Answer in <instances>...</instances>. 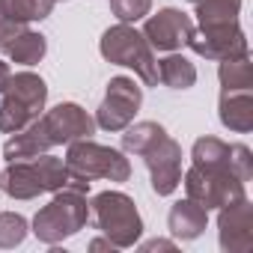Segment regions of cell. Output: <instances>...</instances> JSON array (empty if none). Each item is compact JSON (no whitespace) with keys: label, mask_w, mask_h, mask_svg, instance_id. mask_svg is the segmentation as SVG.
<instances>
[{"label":"cell","mask_w":253,"mask_h":253,"mask_svg":"<svg viewBox=\"0 0 253 253\" xmlns=\"http://www.w3.org/2000/svg\"><path fill=\"white\" fill-rule=\"evenodd\" d=\"M89 191V182L72 176L69 185L63 188V194H57L33 220V232L39 241L45 244H57L69 235H75L78 229H84V223L89 220V206L84 200V194Z\"/></svg>","instance_id":"6da1fadb"},{"label":"cell","mask_w":253,"mask_h":253,"mask_svg":"<svg viewBox=\"0 0 253 253\" xmlns=\"http://www.w3.org/2000/svg\"><path fill=\"white\" fill-rule=\"evenodd\" d=\"M72 179L69 167L54 158V155H36V158H24V161H9V170L0 176L3 191L15 200H30L39 197L45 191H60L66 188Z\"/></svg>","instance_id":"7a4b0ae2"},{"label":"cell","mask_w":253,"mask_h":253,"mask_svg":"<svg viewBox=\"0 0 253 253\" xmlns=\"http://www.w3.org/2000/svg\"><path fill=\"white\" fill-rule=\"evenodd\" d=\"M45 98H48V86L39 75L30 72L9 75L3 92H0V131L15 134L27 128L30 122H36L39 113L45 110Z\"/></svg>","instance_id":"3957f363"},{"label":"cell","mask_w":253,"mask_h":253,"mask_svg":"<svg viewBox=\"0 0 253 253\" xmlns=\"http://www.w3.org/2000/svg\"><path fill=\"white\" fill-rule=\"evenodd\" d=\"M92 223L107 235L113 247H131L143 232L134 200L119 191H104L92 200Z\"/></svg>","instance_id":"277c9868"},{"label":"cell","mask_w":253,"mask_h":253,"mask_svg":"<svg viewBox=\"0 0 253 253\" xmlns=\"http://www.w3.org/2000/svg\"><path fill=\"white\" fill-rule=\"evenodd\" d=\"M101 54H104V60L116 63V66L134 69L149 86L158 84V60L152 54V45L143 39V33L131 30L128 24L110 27L101 36Z\"/></svg>","instance_id":"5b68a950"},{"label":"cell","mask_w":253,"mask_h":253,"mask_svg":"<svg viewBox=\"0 0 253 253\" xmlns=\"http://www.w3.org/2000/svg\"><path fill=\"white\" fill-rule=\"evenodd\" d=\"M66 167L72 176L89 182V179H110V182H125L131 173L128 161L122 158V152L110 149V146H98L89 143V137L69 143V155H66Z\"/></svg>","instance_id":"8992f818"},{"label":"cell","mask_w":253,"mask_h":253,"mask_svg":"<svg viewBox=\"0 0 253 253\" xmlns=\"http://www.w3.org/2000/svg\"><path fill=\"white\" fill-rule=\"evenodd\" d=\"M140 101H143V92L131 78H113L107 84V92H104V101L98 107L95 122L107 131H122L134 119Z\"/></svg>","instance_id":"52a82bcc"},{"label":"cell","mask_w":253,"mask_h":253,"mask_svg":"<svg viewBox=\"0 0 253 253\" xmlns=\"http://www.w3.org/2000/svg\"><path fill=\"white\" fill-rule=\"evenodd\" d=\"M39 122H42V128H45L51 146H57V143H75V140H84V137H89L95 131V119L84 107H78L72 101L57 104Z\"/></svg>","instance_id":"ba28073f"},{"label":"cell","mask_w":253,"mask_h":253,"mask_svg":"<svg viewBox=\"0 0 253 253\" xmlns=\"http://www.w3.org/2000/svg\"><path fill=\"white\" fill-rule=\"evenodd\" d=\"M146 164H149V173H152V191L158 197H167L179 188V158H182V149L167 137L161 134L146 152H143Z\"/></svg>","instance_id":"9c48e42d"},{"label":"cell","mask_w":253,"mask_h":253,"mask_svg":"<svg viewBox=\"0 0 253 253\" xmlns=\"http://www.w3.org/2000/svg\"><path fill=\"white\" fill-rule=\"evenodd\" d=\"M191 33H194V24L179 9H161L143 27V39L158 51H176V48L188 45Z\"/></svg>","instance_id":"30bf717a"},{"label":"cell","mask_w":253,"mask_h":253,"mask_svg":"<svg viewBox=\"0 0 253 253\" xmlns=\"http://www.w3.org/2000/svg\"><path fill=\"white\" fill-rule=\"evenodd\" d=\"M48 149H51V140H48V134L42 128V122L36 119V122L27 125V128L15 131L12 140H6L3 155H6V161H24V158H36V155H42Z\"/></svg>","instance_id":"8fae6325"},{"label":"cell","mask_w":253,"mask_h":253,"mask_svg":"<svg viewBox=\"0 0 253 253\" xmlns=\"http://www.w3.org/2000/svg\"><path fill=\"white\" fill-rule=\"evenodd\" d=\"M203 229H206V209L197 200H185L170 209V232L176 238H197Z\"/></svg>","instance_id":"7c38bea8"},{"label":"cell","mask_w":253,"mask_h":253,"mask_svg":"<svg viewBox=\"0 0 253 253\" xmlns=\"http://www.w3.org/2000/svg\"><path fill=\"white\" fill-rule=\"evenodd\" d=\"M0 51L3 54H9L15 63H24V66H33V63H39L42 57H45V51H48V42H45V36L42 33H33V30H21V33H15L6 45H0Z\"/></svg>","instance_id":"4fadbf2b"},{"label":"cell","mask_w":253,"mask_h":253,"mask_svg":"<svg viewBox=\"0 0 253 253\" xmlns=\"http://www.w3.org/2000/svg\"><path fill=\"white\" fill-rule=\"evenodd\" d=\"M158 81L167 84L170 89H188L197 81V69L185 60V57H167L158 63Z\"/></svg>","instance_id":"5bb4252c"},{"label":"cell","mask_w":253,"mask_h":253,"mask_svg":"<svg viewBox=\"0 0 253 253\" xmlns=\"http://www.w3.org/2000/svg\"><path fill=\"white\" fill-rule=\"evenodd\" d=\"M241 0H197V15L203 27H217V24H229L235 21Z\"/></svg>","instance_id":"9a60e30c"},{"label":"cell","mask_w":253,"mask_h":253,"mask_svg":"<svg viewBox=\"0 0 253 253\" xmlns=\"http://www.w3.org/2000/svg\"><path fill=\"white\" fill-rule=\"evenodd\" d=\"M57 0H6V12L9 18L27 24V21H42L51 15Z\"/></svg>","instance_id":"2e32d148"},{"label":"cell","mask_w":253,"mask_h":253,"mask_svg":"<svg viewBox=\"0 0 253 253\" xmlns=\"http://www.w3.org/2000/svg\"><path fill=\"white\" fill-rule=\"evenodd\" d=\"M161 134H167L161 125H155V122H140V125H134V128H128V131L122 134V146L128 149V152L143 155Z\"/></svg>","instance_id":"e0dca14e"},{"label":"cell","mask_w":253,"mask_h":253,"mask_svg":"<svg viewBox=\"0 0 253 253\" xmlns=\"http://www.w3.org/2000/svg\"><path fill=\"white\" fill-rule=\"evenodd\" d=\"M24 235H27V220L21 214L12 211L0 214V247H15L24 241Z\"/></svg>","instance_id":"ac0fdd59"},{"label":"cell","mask_w":253,"mask_h":253,"mask_svg":"<svg viewBox=\"0 0 253 253\" xmlns=\"http://www.w3.org/2000/svg\"><path fill=\"white\" fill-rule=\"evenodd\" d=\"M152 6V0H110V12L122 21V24H128V21H140Z\"/></svg>","instance_id":"d6986e66"},{"label":"cell","mask_w":253,"mask_h":253,"mask_svg":"<svg viewBox=\"0 0 253 253\" xmlns=\"http://www.w3.org/2000/svg\"><path fill=\"white\" fill-rule=\"evenodd\" d=\"M9 75H12V72H9V66L0 60V92H3V86H6V81H9Z\"/></svg>","instance_id":"ffe728a7"}]
</instances>
